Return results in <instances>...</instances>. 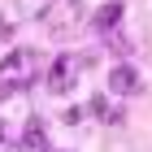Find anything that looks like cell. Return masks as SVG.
Listing matches in <instances>:
<instances>
[{
	"label": "cell",
	"mask_w": 152,
	"mask_h": 152,
	"mask_svg": "<svg viewBox=\"0 0 152 152\" xmlns=\"http://www.w3.org/2000/svg\"><path fill=\"white\" fill-rule=\"evenodd\" d=\"M35 70H39V57L31 52V48H18V52H9V57L0 61V96H13L18 87H26Z\"/></svg>",
	"instance_id": "6da1fadb"
},
{
	"label": "cell",
	"mask_w": 152,
	"mask_h": 152,
	"mask_svg": "<svg viewBox=\"0 0 152 152\" xmlns=\"http://www.w3.org/2000/svg\"><path fill=\"white\" fill-rule=\"evenodd\" d=\"M74 78H78V57L74 52H61L57 61H52V70H48V91H70L74 87Z\"/></svg>",
	"instance_id": "7a4b0ae2"
},
{
	"label": "cell",
	"mask_w": 152,
	"mask_h": 152,
	"mask_svg": "<svg viewBox=\"0 0 152 152\" xmlns=\"http://www.w3.org/2000/svg\"><path fill=\"white\" fill-rule=\"evenodd\" d=\"M109 87H113L117 96L139 91V74H135V65H113V70H109Z\"/></svg>",
	"instance_id": "3957f363"
},
{
	"label": "cell",
	"mask_w": 152,
	"mask_h": 152,
	"mask_svg": "<svg viewBox=\"0 0 152 152\" xmlns=\"http://www.w3.org/2000/svg\"><path fill=\"white\" fill-rule=\"evenodd\" d=\"M22 152H52L48 148V130H44V122H26V130H22Z\"/></svg>",
	"instance_id": "277c9868"
},
{
	"label": "cell",
	"mask_w": 152,
	"mask_h": 152,
	"mask_svg": "<svg viewBox=\"0 0 152 152\" xmlns=\"http://www.w3.org/2000/svg\"><path fill=\"white\" fill-rule=\"evenodd\" d=\"M117 18H122V4H104V9L96 13V26L109 31V26H117Z\"/></svg>",
	"instance_id": "5b68a950"
},
{
	"label": "cell",
	"mask_w": 152,
	"mask_h": 152,
	"mask_svg": "<svg viewBox=\"0 0 152 152\" xmlns=\"http://www.w3.org/2000/svg\"><path fill=\"white\" fill-rule=\"evenodd\" d=\"M0 148H4V126H0Z\"/></svg>",
	"instance_id": "8992f818"
}]
</instances>
